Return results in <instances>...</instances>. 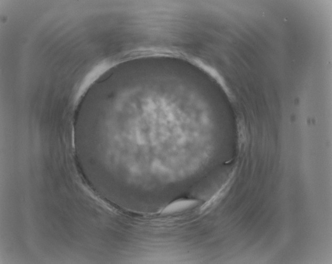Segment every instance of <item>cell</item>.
Listing matches in <instances>:
<instances>
[{
  "mask_svg": "<svg viewBox=\"0 0 332 264\" xmlns=\"http://www.w3.org/2000/svg\"><path fill=\"white\" fill-rule=\"evenodd\" d=\"M198 201L192 200H176L168 205L163 210L165 214H173L195 206Z\"/></svg>",
  "mask_w": 332,
  "mask_h": 264,
  "instance_id": "cell-1",
  "label": "cell"
}]
</instances>
